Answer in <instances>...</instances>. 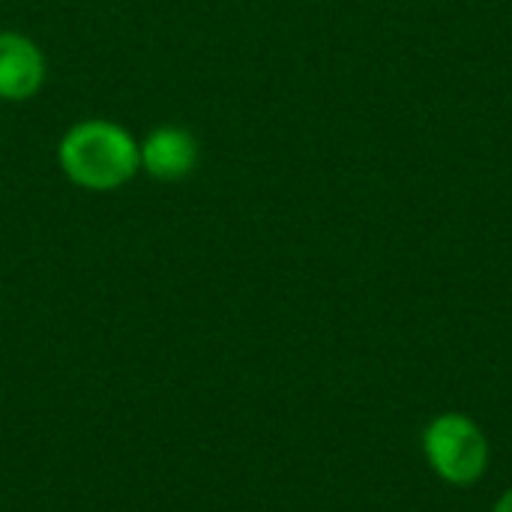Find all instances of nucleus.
I'll return each mask as SVG.
<instances>
[{
    "instance_id": "nucleus-1",
    "label": "nucleus",
    "mask_w": 512,
    "mask_h": 512,
    "mask_svg": "<svg viewBox=\"0 0 512 512\" xmlns=\"http://www.w3.org/2000/svg\"><path fill=\"white\" fill-rule=\"evenodd\" d=\"M63 174L90 192H111L129 183L141 168L138 141L111 120L75 123L57 150Z\"/></svg>"
},
{
    "instance_id": "nucleus-2",
    "label": "nucleus",
    "mask_w": 512,
    "mask_h": 512,
    "mask_svg": "<svg viewBox=\"0 0 512 512\" xmlns=\"http://www.w3.org/2000/svg\"><path fill=\"white\" fill-rule=\"evenodd\" d=\"M423 444H426V456L432 468L456 486H468L480 480L486 471L489 447H486L483 432L468 417H459V414L438 417L426 429Z\"/></svg>"
},
{
    "instance_id": "nucleus-3",
    "label": "nucleus",
    "mask_w": 512,
    "mask_h": 512,
    "mask_svg": "<svg viewBox=\"0 0 512 512\" xmlns=\"http://www.w3.org/2000/svg\"><path fill=\"white\" fill-rule=\"evenodd\" d=\"M45 81V57L33 39L3 30L0 33V99L24 102L36 96Z\"/></svg>"
},
{
    "instance_id": "nucleus-4",
    "label": "nucleus",
    "mask_w": 512,
    "mask_h": 512,
    "mask_svg": "<svg viewBox=\"0 0 512 512\" xmlns=\"http://www.w3.org/2000/svg\"><path fill=\"white\" fill-rule=\"evenodd\" d=\"M138 150L141 168L165 183L186 180L198 165V144L183 126H156L144 138V144H138Z\"/></svg>"
},
{
    "instance_id": "nucleus-5",
    "label": "nucleus",
    "mask_w": 512,
    "mask_h": 512,
    "mask_svg": "<svg viewBox=\"0 0 512 512\" xmlns=\"http://www.w3.org/2000/svg\"><path fill=\"white\" fill-rule=\"evenodd\" d=\"M495 512H512V489L498 501V507H495Z\"/></svg>"
}]
</instances>
